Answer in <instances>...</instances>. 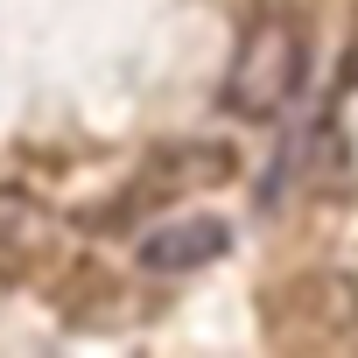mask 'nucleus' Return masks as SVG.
<instances>
[{
    "mask_svg": "<svg viewBox=\"0 0 358 358\" xmlns=\"http://www.w3.org/2000/svg\"><path fill=\"white\" fill-rule=\"evenodd\" d=\"M302 78H309V36L295 22L267 15L239 36V57H232L218 99L232 120H281V106H295Z\"/></svg>",
    "mask_w": 358,
    "mask_h": 358,
    "instance_id": "1",
    "label": "nucleus"
},
{
    "mask_svg": "<svg viewBox=\"0 0 358 358\" xmlns=\"http://www.w3.org/2000/svg\"><path fill=\"white\" fill-rule=\"evenodd\" d=\"M274 330L281 337H309V344H337L358 337V288L344 274H302L274 295Z\"/></svg>",
    "mask_w": 358,
    "mask_h": 358,
    "instance_id": "2",
    "label": "nucleus"
},
{
    "mask_svg": "<svg viewBox=\"0 0 358 358\" xmlns=\"http://www.w3.org/2000/svg\"><path fill=\"white\" fill-rule=\"evenodd\" d=\"M239 176V148L232 141H176L162 148L148 169H141V183H134V204H155V197H183V190H218Z\"/></svg>",
    "mask_w": 358,
    "mask_h": 358,
    "instance_id": "3",
    "label": "nucleus"
},
{
    "mask_svg": "<svg viewBox=\"0 0 358 358\" xmlns=\"http://www.w3.org/2000/svg\"><path fill=\"white\" fill-rule=\"evenodd\" d=\"M64 225L15 183H0V281H29L43 260H57Z\"/></svg>",
    "mask_w": 358,
    "mask_h": 358,
    "instance_id": "4",
    "label": "nucleus"
},
{
    "mask_svg": "<svg viewBox=\"0 0 358 358\" xmlns=\"http://www.w3.org/2000/svg\"><path fill=\"white\" fill-rule=\"evenodd\" d=\"M218 253H232V225L225 218H169L141 239V267L148 274H197Z\"/></svg>",
    "mask_w": 358,
    "mask_h": 358,
    "instance_id": "5",
    "label": "nucleus"
},
{
    "mask_svg": "<svg viewBox=\"0 0 358 358\" xmlns=\"http://www.w3.org/2000/svg\"><path fill=\"white\" fill-rule=\"evenodd\" d=\"M344 85H358V50H351V64H344Z\"/></svg>",
    "mask_w": 358,
    "mask_h": 358,
    "instance_id": "6",
    "label": "nucleus"
}]
</instances>
